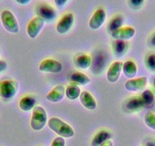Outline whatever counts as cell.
Segmentation results:
<instances>
[{
  "instance_id": "6da1fadb",
  "label": "cell",
  "mask_w": 155,
  "mask_h": 146,
  "mask_svg": "<svg viewBox=\"0 0 155 146\" xmlns=\"http://www.w3.org/2000/svg\"><path fill=\"white\" fill-rule=\"evenodd\" d=\"M47 124L53 132L64 138H70L75 134L72 126L58 117H51Z\"/></svg>"
},
{
  "instance_id": "7a4b0ae2",
  "label": "cell",
  "mask_w": 155,
  "mask_h": 146,
  "mask_svg": "<svg viewBox=\"0 0 155 146\" xmlns=\"http://www.w3.org/2000/svg\"><path fill=\"white\" fill-rule=\"evenodd\" d=\"M48 120L47 113L42 106L37 105L32 111L30 126L34 131H41L45 127Z\"/></svg>"
},
{
  "instance_id": "3957f363",
  "label": "cell",
  "mask_w": 155,
  "mask_h": 146,
  "mask_svg": "<svg viewBox=\"0 0 155 146\" xmlns=\"http://www.w3.org/2000/svg\"><path fill=\"white\" fill-rule=\"evenodd\" d=\"M19 90V84L12 79L0 81V98L4 101H10L15 97Z\"/></svg>"
},
{
  "instance_id": "277c9868",
  "label": "cell",
  "mask_w": 155,
  "mask_h": 146,
  "mask_svg": "<svg viewBox=\"0 0 155 146\" xmlns=\"http://www.w3.org/2000/svg\"><path fill=\"white\" fill-rule=\"evenodd\" d=\"M1 22L6 31L11 34H18L19 32V24L17 18L10 10L5 9L0 15Z\"/></svg>"
},
{
  "instance_id": "5b68a950",
  "label": "cell",
  "mask_w": 155,
  "mask_h": 146,
  "mask_svg": "<svg viewBox=\"0 0 155 146\" xmlns=\"http://www.w3.org/2000/svg\"><path fill=\"white\" fill-rule=\"evenodd\" d=\"M122 109L125 113L129 114H138L144 109L140 95H133L126 98L123 103Z\"/></svg>"
},
{
  "instance_id": "8992f818",
  "label": "cell",
  "mask_w": 155,
  "mask_h": 146,
  "mask_svg": "<svg viewBox=\"0 0 155 146\" xmlns=\"http://www.w3.org/2000/svg\"><path fill=\"white\" fill-rule=\"evenodd\" d=\"M37 16L42 18L46 22H53L57 18V12L54 7L48 3H40L35 8Z\"/></svg>"
},
{
  "instance_id": "52a82bcc",
  "label": "cell",
  "mask_w": 155,
  "mask_h": 146,
  "mask_svg": "<svg viewBox=\"0 0 155 146\" xmlns=\"http://www.w3.org/2000/svg\"><path fill=\"white\" fill-rule=\"evenodd\" d=\"M46 22L39 16L33 18L27 25V34L31 39H36L45 25Z\"/></svg>"
},
{
  "instance_id": "ba28073f",
  "label": "cell",
  "mask_w": 155,
  "mask_h": 146,
  "mask_svg": "<svg viewBox=\"0 0 155 146\" xmlns=\"http://www.w3.org/2000/svg\"><path fill=\"white\" fill-rule=\"evenodd\" d=\"M74 24V15L71 12L64 14L58 21L56 30L59 34H65L72 28Z\"/></svg>"
},
{
  "instance_id": "9c48e42d",
  "label": "cell",
  "mask_w": 155,
  "mask_h": 146,
  "mask_svg": "<svg viewBox=\"0 0 155 146\" xmlns=\"http://www.w3.org/2000/svg\"><path fill=\"white\" fill-rule=\"evenodd\" d=\"M62 69H63L62 64L59 61L52 58L44 59L39 65V70L42 72L57 74L60 73Z\"/></svg>"
},
{
  "instance_id": "30bf717a",
  "label": "cell",
  "mask_w": 155,
  "mask_h": 146,
  "mask_svg": "<svg viewBox=\"0 0 155 146\" xmlns=\"http://www.w3.org/2000/svg\"><path fill=\"white\" fill-rule=\"evenodd\" d=\"M107 19V12L103 8H98L95 10L89 20V28L93 31L100 29L104 25Z\"/></svg>"
},
{
  "instance_id": "8fae6325",
  "label": "cell",
  "mask_w": 155,
  "mask_h": 146,
  "mask_svg": "<svg viewBox=\"0 0 155 146\" xmlns=\"http://www.w3.org/2000/svg\"><path fill=\"white\" fill-rule=\"evenodd\" d=\"M92 57V72L94 75H101L107 64V56L103 51H97Z\"/></svg>"
},
{
  "instance_id": "7c38bea8",
  "label": "cell",
  "mask_w": 155,
  "mask_h": 146,
  "mask_svg": "<svg viewBox=\"0 0 155 146\" xmlns=\"http://www.w3.org/2000/svg\"><path fill=\"white\" fill-rule=\"evenodd\" d=\"M123 64L122 61H115L110 64L107 71V79L109 82L114 84L118 81L123 72Z\"/></svg>"
},
{
  "instance_id": "4fadbf2b",
  "label": "cell",
  "mask_w": 155,
  "mask_h": 146,
  "mask_svg": "<svg viewBox=\"0 0 155 146\" xmlns=\"http://www.w3.org/2000/svg\"><path fill=\"white\" fill-rule=\"evenodd\" d=\"M147 78L145 76L131 78L125 83V88L129 91H143L147 87Z\"/></svg>"
},
{
  "instance_id": "5bb4252c",
  "label": "cell",
  "mask_w": 155,
  "mask_h": 146,
  "mask_svg": "<svg viewBox=\"0 0 155 146\" xmlns=\"http://www.w3.org/2000/svg\"><path fill=\"white\" fill-rule=\"evenodd\" d=\"M110 34L114 40L127 41L135 37V29L131 26H123Z\"/></svg>"
},
{
  "instance_id": "9a60e30c",
  "label": "cell",
  "mask_w": 155,
  "mask_h": 146,
  "mask_svg": "<svg viewBox=\"0 0 155 146\" xmlns=\"http://www.w3.org/2000/svg\"><path fill=\"white\" fill-rule=\"evenodd\" d=\"M73 62L76 68L81 70L88 69L91 67L92 57L91 55L85 53H79L74 55Z\"/></svg>"
},
{
  "instance_id": "2e32d148",
  "label": "cell",
  "mask_w": 155,
  "mask_h": 146,
  "mask_svg": "<svg viewBox=\"0 0 155 146\" xmlns=\"http://www.w3.org/2000/svg\"><path fill=\"white\" fill-rule=\"evenodd\" d=\"M37 104V97L34 95H26L19 100L18 107L24 112H30L34 110Z\"/></svg>"
},
{
  "instance_id": "e0dca14e",
  "label": "cell",
  "mask_w": 155,
  "mask_h": 146,
  "mask_svg": "<svg viewBox=\"0 0 155 146\" xmlns=\"http://www.w3.org/2000/svg\"><path fill=\"white\" fill-rule=\"evenodd\" d=\"M65 96V88L62 85H58L51 89L47 95V101L52 103H58L62 101Z\"/></svg>"
},
{
  "instance_id": "ac0fdd59",
  "label": "cell",
  "mask_w": 155,
  "mask_h": 146,
  "mask_svg": "<svg viewBox=\"0 0 155 146\" xmlns=\"http://www.w3.org/2000/svg\"><path fill=\"white\" fill-rule=\"evenodd\" d=\"M112 52L116 58H122L127 53L129 44L127 41L115 40L111 44Z\"/></svg>"
},
{
  "instance_id": "d6986e66",
  "label": "cell",
  "mask_w": 155,
  "mask_h": 146,
  "mask_svg": "<svg viewBox=\"0 0 155 146\" xmlns=\"http://www.w3.org/2000/svg\"><path fill=\"white\" fill-rule=\"evenodd\" d=\"M80 102L81 105L85 107L88 111H94L97 108V101L93 95L87 91H81V95L79 97Z\"/></svg>"
},
{
  "instance_id": "ffe728a7",
  "label": "cell",
  "mask_w": 155,
  "mask_h": 146,
  "mask_svg": "<svg viewBox=\"0 0 155 146\" xmlns=\"http://www.w3.org/2000/svg\"><path fill=\"white\" fill-rule=\"evenodd\" d=\"M112 137V134L110 131L107 129H101L98 131L94 137L92 138L91 141V146H101L104 143L110 140Z\"/></svg>"
},
{
  "instance_id": "44dd1931",
  "label": "cell",
  "mask_w": 155,
  "mask_h": 146,
  "mask_svg": "<svg viewBox=\"0 0 155 146\" xmlns=\"http://www.w3.org/2000/svg\"><path fill=\"white\" fill-rule=\"evenodd\" d=\"M138 72L137 64L132 59L125 61L123 64V73L129 79L135 78Z\"/></svg>"
},
{
  "instance_id": "7402d4cb",
  "label": "cell",
  "mask_w": 155,
  "mask_h": 146,
  "mask_svg": "<svg viewBox=\"0 0 155 146\" xmlns=\"http://www.w3.org/2000/svg\"><path fill=\"white\" fill-rule=\"evenodd\" d=\"M71 82L75 83L78 85L85 86L91 82V79L87 75L79 71H75L70 75Z\"/></svg>"
},
{
  "instance_id": "603a6c76",
  "label": "cell",
  "mask_w": 155,
  "mask_h": 146,
  "mask_svg": "<svg viewBox=\"0 0 155 146\" xmlns=\"http://www.w3.org/2000/svg\"><path fill=\"white\" fill-rule=\"evenodd\" d=\"M81 90L79 85L73 82H70L65 88V97L70 101H75L79 98Z\"/></svg>"
},
{
  "instance_id": "cb8c5ba5",
  "label": "cell",
  "mask_w": 155,
  "mask_h": 146,
  "mask_svg": "<svg viewBox=\"0 0 155 146\" xmlns=\"http://www.w3.org/2000/svg\"><path fill=\"white\" fill-rule=\"evenodd\" d=\"M144 108H151L155 104V93L150 89H144L140 95Z\"/></svg>"
},
{
  "instance_id": "d4e9b609",
  "label": "cell",
  "mask_w": 155,
  "mask_h": 146,
  "mask_svg": "<svg viewBox=\"0 0 155 146\" xmlns=\"http://www.w3.org/2000/svg\"><path fill=\"white\" fill-rule=\"evenodd\" d=\"M124 24V18L122 15H116L109 22L107 25V30L111 34L113 31H116L119 28H122Z\"/></svg>"
},
{
  "instance_id": "484cf974",
  "label": "cell",
  "mask_w": 155,
  "mask_h": 146,
  "mask_svg": "<svg viewBox=\"0 0 155 146\" xmlns=\"http://www.w3.org/2000/svg\"><path fill=\"white\" fill-rule=\"evenodd\" d=\"M144 65L148 71L155 72V53H149L144 57Z\"/></svg>"
},
{
  "instance_id": "4316f807",
  "label": "cell",
  "mask_w": 155,
  "mask_h": 146,
  "mask_svg": "<svg viewBox=\"0 0 155 146\" xmlns=\"http://www.w3.org/2000/svg\"><path fill=\"white\" fill-rule=\"evenodd\" d=\"M144 123L148 128L155 131V114L153 111H147L144 115Z\"/></svg>"
},
{
  "instance_id": "83f0119b",
  "label": "cell",
  "mask_w": 155,
  "mask_h": 146,
  "mask_svg": "<svg viewBox=\"0 0 155 146\" xmlns=\"http://www.w3.org/2000/svg\"><path fill=\"white\" fill-rule=\"evenodd\" d=\"M145 0H128V5L132 9H140L144 5Z\"/></svg>"
},
{
  "instance_id": "f1b7e54d",
  "label": "cell",
  "mask_w": 155,
  "mask_h": 146,
  "mask_svg": "<svg viewBox=\"0 0 155 146\" xmlns=\"http://www.w3.org/2000/svg\"><path fill=\"white\" fill-rule=\"evenodd\" d=\"M50 146H65V140L62 137L57 136L53 140Z\"/></svg>"
},
{
  "instance_id": "f546056e",
  "label": "cell",
  "mask_w": 155,
  "mask_h": 146,
  "mask_svg": "<svg viewBox=\"0 0 155 146\" xmlns=\"http://www.w3.org/2000/svg\"><path fill=\"white\" fill-rule=\"evenodd\" d=\"M147 45L150 48L155 50V31L152 33L147 40Z\"/></svg>"
},
{
  "instance_id": "4dcf8cb0",
  "label": "cell",
  "mask_w": 155,
  "mask_h": 146,
  "mask_svg": "<svg viewBox=\"0 0 155 146\" xmlns=\"http://www.w3.org/2000/svg\"><path fill=\"white\" fill-rule=\"evenodd\" d=\"M7 68H8V63L6 62V61L0 59V74L6 71Z\"/></svg>"
},
{
  "instance_id": "1f68e13d",
  "label": "cell",
  "mask_w": 155,
  "mask_h": 146,
  "mask_svg": "<svg viewBox=\"0 0 155 146\" xmlns=\"http://www.w3.org/2000/svg\"><path fill=\"white\" fill-rule=\"evenodd\" d=\"M53 1L56 6H57L58 8H62L68 3L69 0H53Z\"/></svg>"
},
{
  "instance_id": "d6a6232c",
  "label": "cell",
  "mask_w": 155,
  "mask_h": 146,
  "mask_svg": "<svg viewBox=\"0 0 155 146\" xmlns=\"http://www.w3.org/2000/svg\"><path fill=\"white\" fill-rule=\"evenodd\" d=\"M18 4L21 5H28L29 3H31L32 0H15Z\"/></svg>"
},
{
  "instance_id": "836d02e7",
  "label": "cell",
  "mask_w": 155,
  "mask_h": 146,
  "mask_svg": "<svg viewBox=\"0 0 155 146\" xmlns=\"http://www.w3.org/2000/svg\"><path fill=\"white\" fill-rule=\"evenodd\" d=\"M101 146H113V142L111 140H108V141H106L105 143H104V144Z\"/></svg>"
},
{
  "instance_id": "e575fe53",
  "label": "cell",
  "mask_w": 155,
  "mask_h": 146,
  "mask_svg": "<svg viewBox=\"0 0 155 146\" xmlns=\"http://www.w3.org/2000/svg\"><path fill=\"white\" fill-rule=\"evenodd\" d=\"M152 86H153V88L154 90V93H155V76L153 77V79H152Z\"/></svg>"
},
{
  "instance_id": "d590c367",
  "label": "cell",
  "mask_w": 155,
  "mask_h": 146,
  "mask_svg": "<svg viewBox=\"0 0 155 146\" xmlns=\"http://www.w3.org/2000/svg\"><path fill=\"white\" fill-rule=\"evenodd\" d=\"M141 146H147V145H145V144H144V145H141Z\"/></svg>"
}]
</instances>
